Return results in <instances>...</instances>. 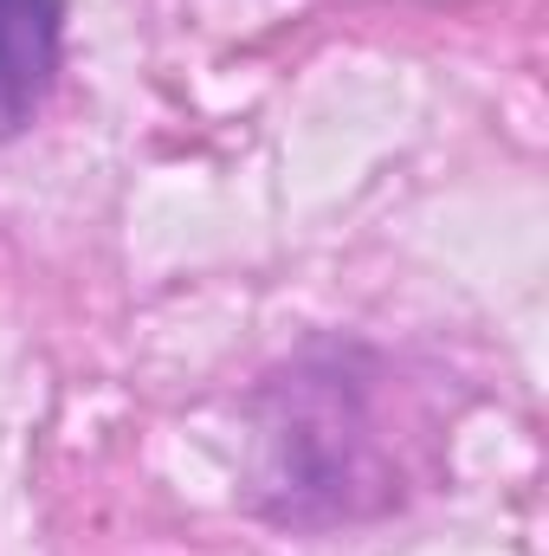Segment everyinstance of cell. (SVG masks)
<instances>
[{"instance_id": "1", "label": "cell", "mask_w": 549, "mask_h": 556, "mask_svg": "<svg viewBox=\"0 0 549 556\" xmlns=\"http://www.w3.org/2000/svg\"><path fill=\"white\" fill-rule=\"evenodd\" d=\"M65 65V0H0V137H20Z\"/></svg>"}]
</instances>
